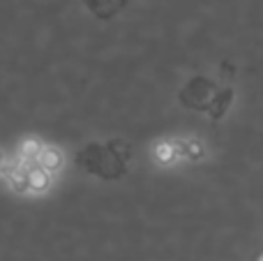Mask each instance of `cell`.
I'll list each match as a JSON object with an SVG mask.
<instances>
[{"label":"cell","mask_w":263,"mask_h":261,"mask_svg":"<svg viewBox=\"0 0 263 261\" xmlns=\"http://www.w3.org/2000/svg\"><path fill=\"white\" fill-rule=\"evenodd\" d=\"M40 164L46 166V169H55V164H58V155H55L53 151H44L40 157Z\"/></svg>","instance_id":"cell-1"},{"label":"cell","mask_w":263,"mask_h":261,"mask_svg":"<svg viewBox=\"0 0 263 261\" xmlns=\"http://www.w3.org/2000/svg\"><path fill=\"white\" fill-rule=\"evenodd\" d=\"M256 261H263V254H261V257H259V259H256Z\"/></svg>","instance_id":"cell-2"}]
</instances>
